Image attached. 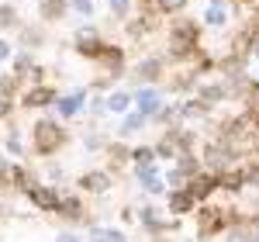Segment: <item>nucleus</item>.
Wrapping results in <instances>:
<instances>
[{
	"label": "nucleus",
	"mask_w": 259,
	"mask_h": 242,
	"mask_svg": "<svg viewBox=\"0 0 259 242\" xmlns=\"http://www.w3.org/2000/svg\"><path fill=\"white\" fill-rule=\"evenodd\" d=\"M31 142H35V152H38V156H56L62 145L69 142V132H66L56 118H41V121H35V128H31Z\"/></svg>",
	"instance_id": "1"
},
{
	"label": "nucleus",
	"mask_w": 259,
	"mask_h": 242,
	"mask_svg": "<svg viewBox=\"0 0 259 242\" xmlns=\"http://www.w3.org/2000/svg\"><path fill=\"white\" fill-rule=\"evenodd\" d=\"M94 235H97V239H107V242H121V239H128V235H124L121 228H97Z\"/></svg>",
	"instance_id": "31"
},
{
	"label": "nucleus",
	"mask_w": 259,
	"mask_h": 242,
	"mask_svg": "<svg viewBox=\"0 0 259 242\" xmlns=\"http://www.w3.org/2000/svg\"><path fill=\"white\" fill-rule=\"evenodd\" d=\"M18 87H21V76H14V73L0 76V94H4V97H11V94H14Z\"/></svg>",
	"instance_id": "28"
},
{
	"label": "nucleus",
	"mask_w": 259,
	"mask_h": 242,
	"mask_svg": "<svg viewBox=\"0 0 259 242\" xmlns=\"http://www.w3.org/2000/svg\"><path fill=\"white\" fill-rule=\"evenodd\" d=\"M225 94H228V87H225V83H204V87H197V97H200L204 104L225 101Z\"/></svg>",
	"instance_id": "19"
},
{
	"label": "nucleus",
	"mask_w": 259,
	"mask_h": 242,
	"mask_svg": "<svg viewBox=\"0 0 259 242\" xmlns=\"http://www.w3.org/2000/svg\"><path fill=\"white\" fill-rule=\"evenodd\" d=\"M49 104H56V90L52 87H31L24 94V107H49Z\"/></svg>",
	"instance_id": "14"
},
{
	"label": "nucleus",
	"mask_w": 259,
	"mask_h": 242,
	"mask_svg": "<svg viewBox=\"0 0 259 242\" xmlns=\"http://www.w3.org/2000/svg\"><path fill=\"white\" fill-rule=\"evenodd\" d=\"M111 11H114L118 18H124V14H128V0H111Z\"/></svg>",
	"instance_id": "37"
},
{
	"label": "nucleus",
	"mask_w": 259,
	"mask_h": 242,
	"mask_svg": "<svg viewBox=\"0 0 259 242\" xmlns=\"http://www.w3.org/2000/svg\"><path fill=\"white\" fill-rule=\"evenodd\" d=\"M73 42H76V52H80L83 59H97V52L104 49V38H100L97 28H80L73 35Z\"/></svg>",
	"instance_id": "7"
},
{
	"label": "nucleus",
	"mask_w": 259,
	"mask_h": 242,
	"mask_svg": "<svg viewBox=\"0 0 259 242\" xmlns=\"http://www.w3.org/2000/svg\"><path fill=\"white\" fill-rule=\"evenodd\" d=\"M18 24V11L14 4H0V28H14Z\"/></svg>",
	"instance_id": "26"
},
{
	"label": "nucleus",
	"mask_w": 259,
	"mask_h": 242,
	"mask_svg": "<svg viewBox=\"0 0 259 242\" xmlns=\"http://www.w3.org/2000/svg\"><path fill=\"white\" fill-rule=\"evenodd\" d=\"M104 104H107V111H111V114H124V111L135 104V94H128V90H114Z\"/></svg>",
	"instance_id": "18"
},
{
	"label": "nucleus",
	"mask_w": 259,
	"mask_h": 242,
	"mask_svg": "<svg viewBox=\"0 0 259 242\" xmlns=\"http://www.w3.org/2000/svg\"><path fill=\"white\" fill-rule=\"evenodd\" d=\"M132 156H135V163H152L156 159V149L152 145H139V149H132Z\"/></svg>",
	"instance_id": "30"
},
{
	"label": "nucleus",
	"mask_w": 259,
	"mask_h": 242,
	"mask_svg": "<svg viewBox=\"0 0 259 242\" xmlns=\"http://www.w3.org/2000/svg\"><path fill=\"white\" fill-rule=\"evenodd\" d=\"M135 173H139V183L149 190V194H152V197L166 190V177H159L156 163H139V170H135Z\"/></svg>",
	"instance_id": "9"
},
{
	"label": "nucleus",
	"mask_w": 259,
	"mask_h": 242,
	"mask_svg": "<svg viewBox=\"0 0 259 242\" xmlns=\"http://www.w3.org/2000/svg\"><path fill=\"white\" fill-rule=\"evenodd\" d=\"M207 111H211V104H204L200 97H194V101H187V104L177 107V114L183 121H200V118H207Z\"/></svg>",
	"instance_id": "15"
},
{
	"label": "nucleus",
	"mask_w": 259,
	"mask_h": 242,
	"mask_svg": "<svg viewBox=\"0 0 259 242\" xmlns=\"http://www.w3.org/2000/svg\"><path fill=\"white\" fill-rule=\"evenodd\" d=\"M69 11H76L80 18H90L94 14V0H69Z\"/></svg>",
	"instance_id": "29"
},
{
	"label": "nucleus",
	"mask_w": 259,
	"mask_h": 242,
	"mask_svg": "<svg viewBox=\"0 0 259 242\" xmlns=\"http://www.w3.org/2000/svg\"><path fill=\"white\" fill-rule=\"evenodd\" d=\"M59 215L66 222H83V218H87L80 197H59Z\"/></svg>",
	"instance_id": "16"
},
{
	"label": "nucleus",
	"mask_w": 259,
	"mask_h": 242,
	"mask_svg": "<svg viewBox=\"0 0 259 242\" xmlns=\"http://www.w3.org/2000/svg\"><path fill=\"white\" fill-rule=\"evenodd\" d=\"M135 104H139V111L145 114V118H149V114H159L162 111V94L152 90V87H145V90L135 94Z\"/></svg>",
	"instance_id": "11"
},
{
	"label": "nucleus",
	"mask_w": 259,
	"mask_h": 242,
	"mask_svg": "<svg viewBox=\"0 0 259 242\" xmlns=\"http://www.w3.org/2000/svg\"><path fill=\"white\" fill-rule=\"evenodd\" d=\"M24 45H41V38H38L35 28H24Z\"/></svg>",
	"instance_id": "38"
},
{
	"label": "nucleus",
	"mask_w": 259,
	"mask_h": 242,
	"mask_svg": "<svg viewBox=\"0 0 259 242\" xmlns=\"http://www.w3.org/2000/svg\"><path fill=\"white\" fill-rule=\"evenodd\" d=\"M204 24H211V28H221V24H225V7H221L218 0H211V4L204 7Z\"/></svg>",
	"instance_id": "24"
},
{
	"label": "nucleus",
	"mask_w": 259,
	"mask_h": 242,
	"mask_svg": "<svg viewBox=\"0 0 259 242\" xmlns=\"http://www.w3.org/2000/svg\"><path fill=\"white\" fill-rule=\"evenodd\" d=\"M11 73L24 80V73H31V59H28V56H18V59H14V69H11Z\"/></svg>",
	"instance_id": "33"
},
{
	"label": "nucleus",
	"mask_w": 259,
	"mask_h": 242,
	"mask_svg": "<svg viewBox=\"0 0 259 242\" xmlns=\"http://www.w3.org/2000/svg\"><path fill=\"white\" fill-rule=\"evenodd\" d=\"M173 170H177L180 177H187V180H190V177H194V173L200 170V159L194 156V152H180V156H177V166H173Z\"/></svg>",
	"instance_id": "20"
},
{
	"label": "nucleus",
	"mask_w": 259,
	"mask_h": 242,
	"mask_svg": "<svg viewBox=\"0 0 259 242\" xmlns=\"http://www.w3.org/2000/svg\"><path fill=\"white\" fill-rule=\"evenodd\" d=\"M187 190H190V194H194V201L200 204V201H207L214 190H221V180H218V173H214V170H197V173L187 180Z\"/></svg>",
	"instance_id": "3"
},
{
	"label": "nucleus",
	"mask_w": 259,
	"mask_h": 242,
	"mask_svg": "<svg viewBox=\"0 0 259 242\" xmlns=\"http://www.w3.org/2000/svg\"><path fill=\"white\" fill-rule=\"evenodd\" d=\"M7 173H11V163L0 156V187H11V183H7Z\"/></svg>",
	"instance_id": "36"
},
{
	"label": "nucleus",
	"mask_w": 259,
	"mask_h": 242,
	"mask_svg": "<svg viewBox=\"0 0 259 242\" xmlns=\"http://www.w3.org/2000/svg\"><path fill=\"white\" fill-rule=\"evenodd\" d=\"M190 149H194V132H187L180 125H169L166 135L156 142V156H162V159H177L180 152H190Z\"/></svg>",
	"instance_id": "2"
},
{
	"label": "nucleus",
	"mask_w": 259,
	"mask_h": 242,
	"mask_svg": "<svg viewBox=\"0 0 259 242\" xmlns=\"http://www.w3.org/2000/svg\"><path fill=\"white\" fill-rule=\"evenodd\" d=\"M11 56H14V49H11V42H7V38H0V62H7Z\"/></svg>",
	"instance_id": "35"
},
{
	"label": "nucleus",
	"mask_w": 259,
	"mask_h": 242,
	"mask_svg": "<svg viewBox=\"0 0 259 242\" xmlns=\"http://www.w3.org/2000/svg\"><path fill=\"white\" fill-rule=\"evenodd\" d=\"M225 228V208H214V204H207V208H200L197 215V235L200 239H207V235H214Z\"/></svg>",
	"instance_id": "6"
},
{
	"label": "nucleus",
	"mask_w": 259,
	"mask_h": 242,
	"mask_svg": "<svg viewBox=\"0 0 259 242\" xmlns=\"http://www.w3.org/2000/svg\"><path fill=\"white\" fill-rule=\"evenodd\" d=\"M80 187L83 190H94V194H104V190H111V177L104 170H90V173L80 177Z\"/></svg>",
	"instance_id": "13"
},
{
	"label": "nucleus",
	"mask_w": 259,
	"mask_h": 242,
	"mask_svg": "<svg viewBox=\"0 0 259 242\" xmlns=\"http://www.w3.org/2000/svg\"><path fill=\"white\" fill-rule=\"evenodd\" d=\"M204 163H207V170H214V173H225V170H232L235 166V152L225 145V142H207V149H204Z\"/></svg>",
	"instance_id": "5"
},
{
	"label": "nucleus",
	"mask_w": 259,
	"mask_h": 242,
	"mask_svg": "<svg viewBox=\"0 0 259 242\" xmlns=\"http://www.w3.org/2000/svg\"><path fill=\"white\" fill-rule=\"evenodd\" d=\"M56 107H59V114H66V118H76L83 111V90H73L69 97H59Z\"/></svg>",
	"instance_id": "17"
},
{
	"label": "nucleus",
	"mask_w": 259,
	"mask_h": 242,
	"mask_svg": "<svg viewBox=\"0 0 259 242\" xmlns=\"http://www.w3.org/2000/svg\"><path fill=\"white\" fill-rule=\"evenodd\" d=\"M187 4H190V0H156L159 14H180V11H183Z\"/></svg>",
	"instance_id": "27"
},
{
	"label": "nucleus",
	"mask_w": 259,
	"mask_h": 242,
	"mask_svg": "<svg viewBox=\"0 0 259 242\" xmlns=\"http://www.w3.org/2000/svg\"><path fill=\"white\" fill-rule=\"evenodd\" d=\"M24 194H28V201L35 204L38 211H59V194H56L52 187H41V183H28V187H24Z\"/></svg>",
	"instance_id": "8"
},
{
	"label": "nucleus",
	"mask_w": 259,
	"mask_h": 242,
	"mask_svg": "<svg viewBox=\"0 0 259 242\" xmlns=\"http://www.w3.org/2000/svg\"><path fill=\"white\" fill-rule=\"evenodd\" d=\"M4 218H7V211H4V204H0V222H4Z\"/></svg>",
	"instance_id": "39"
},
{
	"label": "nucleus",
	"mask_w": 259,
	"mask_h": 242,
	"mask_svg": "<svg viewBox=\"0 0 259 242\" xmlns=\"http://www.w3.org/2000/svg\"><path fill=\"white\" fill-rule=\"evenodd\" d=\"M97 69H104V76L107 80H114L121 69H124V49L121 45H111V42H104V49L97 52Z\"/></svg>",
	"instance_id": "4"
},
{
	"label": "nucleus",
	"mask_w": 259,
	"mask_h": 242,
	"mask_svg": "<svg viewBox=\"0 0 259 242\" xmlns=\"http://www.w3.org/2000/svg\"><path fill=\"white\" fill-rule=\"evenodd\" d=\"M139 80H145V83L162 80V59H142L139 62Z\"/></svg>",
	"instance_id": "21"
},
{
	"label": "nucleus",
	"mask_w": 259,
	"mask_h": 242,
	"mask_svg": "<svg viewBox=\"0 0 259 242\" xmlns=\"http://www.w3.org/2000/svg\"><path fill=\"white\" fill-rule=\"evenodd\" d=\"M169 38H183V42H200V24L190 18H177L169 28Z\"/></svg>",
	"instance_id": "12"
},
{
	"label": "nucleus",
	"mask_w": 259,
	"mask_h": 242,
	"mask_svg": "<svg viewBox=\"0 0 259 242\" xmlns=\"http://www.w3.org/2000/svg\"><path fill=\"white\" fill-rule=\"evenodd\" d=\"M11 111H14V101H11V97H4V94H0V121L7 118V114H11Z\"/></svg>",
	"instance_id": "34"
},
{
	"label": "nucleus",
	"mask_w": 259,
	"mask_h": 242,
	"mask_svg": "<svg viewBox=\"0 0 259 242\" xmlns=\"http://www.w3.org/2000/svg\"><path fill=\"white\" fill-rule=\"evenodd\" d=\"M142 128H145V114H128V118L121 121V128H118V135L121 139H128V135H135V132H142Z\"/></svg>",
	"instance_id": "23"
},
{
	"label": "nucleus",
	"mask_w": 259,
	"mask_h": 242,
	"mask_svg": "<svg viewBox=\"0 0 259 242\" xmlns=\"http://www.w3.org/2000/svg\"><path fill=\"white\" fill-rule=\"evenodd\" d=\"M69 11V0H41V18L45 21H59Z\"/></svg>",
	"instance_id": "22"
},
{
	"label": "nucleus",
	"mask_w": 259,
	"mask_h": 242,
	"mask_svg": "<svg viewBox=\"0 0 259 242\" xmlns=\"http://www.w3.org/2000/svg\"><path fill=\"white\" fill-rule=\"evenodd\" d=\"M194 194L187 190V187H173V194H169V215H177V218H183L187 211H194Z\"/></svg>",
	"instance_id": "10"
},
{
	"label": "nucleus",
	"mask_w": 259,
	"mask_h": 242,
	"mask_svg": "<svg viewBox=\"0 0 259 242\" xmlns=\"http://www.w3.org/2000/svg\"><path fill=\"white\" fill-rule=\"evenodd\" d=\"M132 156V149H124V145H107V159H111V170H121L124 163Z\"/></svg>",
	"instance_id": "25"
},
{
	"label": "nucleus",
	"mask_w": 259,
	"mask_h": 242,
	"mask_svg": "<svg viewBox=\"0 0 259 242\" xmlns=\"http://www.w3.org/2000/svg\"><path fill=\"white\" fill-rule=\"evenodd\" d=\"M4 149H7L11 156H21V139H18V132H7V139H4Z\"/></svg>",
	"instance_id": "32"
}]
</instances>
